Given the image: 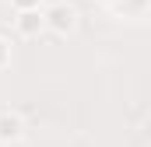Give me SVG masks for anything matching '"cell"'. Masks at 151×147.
I'll list each match as a JSON object with an SVG mask.
<instances>
[{
    "label": "cell",
    "mask_w": 151,
    "mask_h": 147,
    "mask_svg": "<svg viewBox=\"0 0 151 147\" xmlns=\"http://www.w3.org/2000/svg\"><path fill=\"white\" fill-rule=\"evenodd\" d=\"M18 18H14V28H18V35L21 39H39L46 32V18H42V7L35 11H14Z\"/></svg>",
    "instance_id": "cell-2"
},
{
    "label": "cell",
    "mask_w": 151,
    "mask_h": 147,
    "mask_svg": "<svg viewBox=\"0 0 151 147\" xmlns=\"http://www.w3.org/2000/svg\"><path fill=\"white\" fill-rule=\"evenodd\" d=\"M42 18H46V32H56V35H70L77 28V11L74 4H53L49 11H42Z\"/></svg>",
    "instance_id": "cell-1"
},
{
    "label": "cell",
    "mask_w": 151,
    "mask_h": 147,
    "mask_svg": "<svg viewBox=\"0 0 151 147\" xmlns=\"http://www.w3.org/2000/svg\"><path fill=\"white\" fill-rule=\"evenodd\" d=\"M11 7L14 11H35V7H42V0H11Z\"/></svg>",
    "instance_id": "cell-5"
},
{
    "label": "cell",
    "mask_w": 151,
    "mask_h": 147,
    "mask_svg": "<svg viewBox=\"0 0 151 147\" xmlns=\"http://www.w3.org/2000/svg\"><path fill=\"white\" fill-rule=\"evenodd\" d=\"M11 67V39L0 35V70H7Z\"/></svg>",
    "instance_id": "cell-4"
},
{
    "label": "cell",
    "mask_w": 151,
    "mask_h": 147,
    "mask_svg": "<svg viewBox=\"0 0 151 147\" xmlns=\"http://www.w3.org/2000/svg\"><path fill=\"white\" fill-rule=\"evenodd\" d=\"M25 137V119L14 109H0V144H18Z\"/></svg>",
    "instance_id": "cell-3"
}]
</instances>
